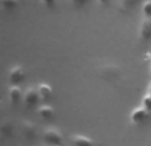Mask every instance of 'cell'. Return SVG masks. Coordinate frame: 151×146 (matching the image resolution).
<instances>
[{
    "label": "cell",
    "mask_w": 151,
    "mask_h": 146,
    "mask_svg": "<svg viewBox=\"0 0 151 146\" xmlns=\"http://www.w3.org/2000/svg\"><path fill=\"white\" fill-rule=\"evenodd\" d=\"M72 142H73L74 146H94L93 139L88 136H82V134L72 136Z\"/></svg>",
    "instance_id": "9"
},
{
    "label": "cell",
    "mask_w": 151,
    "mask_h": 146,
    "mask_svg": "<svg viewBox=\"0 0 151 146\" xmlns=\"http://www.w3.org/2000/svg\"><path fill=\"white\" fill-rule=\"evenodd\" d=\"M147 114H149V110L141 105V106L135 108V109L131 112L130 120H131V122H133V124H141L142 121L147 117Z\"/></svg>",
    "instance_id": "7"
},
{
    "label": "cell",
    "mask_w": 151,
    "mask_h": 146,
    "mask_svg": "<svg viewBox=\"0 0 151 146\" xmlns=\"http://www.w3.org/2000/svg\"><path fill=\"white\" fill-rule=\"evenodd\" d=\"M150 73H151V64H150Z\"/></svg>",
    "instance_id": "21"
},
{
    "label": "cell",
    "mask_w": 151,
    "mask_h": 146,
    "mask_svg": "<svg viewBox=\"0 0 151 146\" xmlns=\"http://www.w3.org/2000/svg\"><path fill=\"white\" fill-rule=\"evenodd\" d=\"M89 0H72V3H73V5L76 8H81V7H83V5L88 3Z\"/></svg>",
    "instance_id": "17"
},
{
    "label": "cell",
    "mask_w": 151,
    "mask_h": 146,
    "mask_svg": "<svg viewBox=\"0 0 151 146\" xmlns=\"http://www.w3.org/2000/svg\"><path fill=\"white\" fill-rule=\"evenodd\" d=\"M138 37L141 43H146L151 40V17H145L139 24Z\"/></svg>",
    "instance_id": "3"
},
{
    "label": "cell",
    "mask_w": 151,
    "mask_h": 146,
    "mask_svg": "<svg viewBox=\"0 0 151 146\" xmlns=\"http://www.w3.org/2000/svg\"><path fill=\"white\" fill-rule=\"evenodd\" d=\"M97 72H98V74L101 77L106 78V80H114V78H118L121 76L119 66L111 63H106L104 65H101Z\"/></svg>",
    "instance_id": "1"
},
{
    "label": "cell",
    "mask_w": 151,
    "mask_h": 146,
    "mask_svg": "<svg viewBox=\"0 0 151 146\" xmlns=\"http://www.w3.org/2000/svg\"><path fill=\"white\" fill-rule=\"evenodd\" d=\"M12 130H13V125L12 122H3L1 124V128H0V132H1V136L3 137H11L12 136Z\"/></svg>",
    "instance_id": "13"
},
{
    "label": "cell",
    "mask_w": 151,
    "mask_h": 146,
    "mask_svg": "<svg viewBox=\"0 0 151 146\" xmlns=\"http://www.w3.org/2000/svg\"><path fill=\"white\" fill-rule=\"evenodd\" d=\"M147 94H149V96H151V84L149 85V88H147Z\"/></svg>",
    "instance_id": "20"
},
{
    "label": "cell",
    "mask_w": 151,
    "mask_h": 146,
    "mask_svg": "<svg viewBox=\"0 0 151 146\" xmlns=\"http://www.w3.org/2000/svg\"><path fill=\"white\" fill-rule=\"evenodd\" d=\"M41 3L47 8H55V5H56V0H41Z\"/></svg>",
    "instance_id": "18"
},
{
    "label": "cell",
    "mask_w": 151,
    "mask_h": 146,
    "mask_svg": "<svg viewBox=\"0 0 151 146\" xmlns=\"http://www.w3.org/2000/svg\"><path fill=\"white\" fill-rule=\"evenodd\" d=\"M37 89H39L40 100H49L53 94V88L48 82H40Z\"/></svg>",
    "instance_id": "10"
},
{
    "label": "cell",
    "mask_w": 151,
    "mask_h": 146,
    "mask_svg": "<svg viewBox=\"0 0 151 146\" xmlns=\"http://www.w3.org/2000/svg\"><path fill=\"white\" fill-rule=\"evenodd\" d=\"M25 78V72H24V68L20 65H13L12 68H9L8 71V80H9L11 84L16 85V84H20L24 81Z\"/></svg>",
    "instance_id": "4"
},
{
    "label": "cell",
    "mask_w": 151,
    "mask_h": 146,
    "mask_svg": "<svg viewBox=\"0 0 151 146\" xmlns=\"http://www.w3.org/2000/svg\"><path fill=\"white\" fill-rule=\"evenodd\" d=\"M20 130L23 133L24 138L25 139H35L36 138V134H37V130H36V125L31 121H23L21 122V126H20Z\"/></svg>",
    "instance_id": "6"
},
{
    "label": "cell",
    "mask_w": 151,
    "mask_h": 146,
    "mask_svg": "<svg viewBox=\"0 0 151 146\" xmlns=\"http://www.w3.org/2000/svg\"><path fill=\"white\" fill-rule=\"evenodd\" d=\"M37 113H39L40 117L45 118V120H50L52 117H55V108L45 104V105H41L37 109Z\"/></svg>",
    "instance_id": "11"
},
{
    "label": "cell",
    "mask_w": 151,
    "mask_h": 146,
    "mask_svg": "<svg viewBox=\"0 0 151 146\" xmlns=\"http://www.w3.org/2000/svg\"><path fill=\"white\" fill-rule=\"evenodd\" d=\"M1 1V7L5 11H12L19 5V0H0Z\"/></svg>",
    "instance_id": "14"
},
{
    "label": "cell",
    "mask_w": 151,
    "mask_h": 146,
    "mask_svg": "<svg viewBox=\"0 0 151 146\" xmlns=\"http://www.w3.org/2000/svg\"><path fill=\"white\" fill-rule=\"evenodd\" d=\"M21 94H23V92H21L20 86L11 85L9 88H8V98H9L11 104H13V105L19 104L21 100Z\"/></svg>",
    "instance_id": "8"
},
{
    "label": "cell",
    "mask_w": 151,
    "mask_h": 146,
    "mask_svg": "<svg viewBox=\"0 0 151 146\" xmlns=\"http://www.w3.org/2000/svg\"><path fill=\"white\" fill-rule=\"evenodd\" d=\"M142 106L146 108L149 112H151V96H149V94H146V96L142 98Z\"/></svg>",
    "instance_id": "16"
},
{
    "label": "cell",
    "mask_w": 151,
    "mask_h": 146,
    "mask_svg": "<svg viewBox=\"0 0 151 146\" xmlns=\"http://www.w3.org/2000/svg\"><path fill=\"white\" fill-rule=\"evenodd\" d=\"M44 141L52 146H63L64 145L63 134L56 128H49L44 132Z\"/></svg>",
    "instance_id": "2"
},
{
    "label": "cell",
    "mask_w": 151,
    "mask_h": 146,
    "mask_svg": "<svg viewBox=\"0 0 151 146\" xmlns=\"http://www.w3.org/2000/svg\"><path fill=\"white\" fill-rule=\"evenodd\" d=\"M142 15L145 17H151V0H145L142 3Z\"/></svg>",
    "instance_id": "15"
},
{
    "label": "cell",
    "mask_w": 151,
    "mask_h": 146,
    "mask_svg": "<svg viewBox=\"0 0 151 146\" xmlns=\"http://www.w3.org/2000/svg\"><path fill=\"white\" fill-rule=\"evenodd\" d=\"M24 104L27 106H33V105L37 104V101L40 100V94H39V89L35 88V86H29L28 89L25 90L23 96Z\"/></svg>",
    "instance_id": "5"
},
{
    "label": "cell",
    "mask_w": 151,
    "mask_h": 146,
    "mask_svg": "<svg viewBox=\"0 0 151 146\" xmlns=\"http://www.w3.org/2000/svg\"><path fill=\"white\" fill-rule=\"evenodd\" d=\"M110 1H111V0H98V4L99 5H106V4H109Z\"/></svg>",
    "instance_id": "19"
},
{
    "label": "cell",
    "mask_w": 151,
    "mask_h": 146,
    "mask_svg": "<svg viewBox=\"0 0 151 146\" xmlns=\"http://www.w3.org/2000/svg\"><path fill=\"white\" fill-rule=\"evenodd\" d=\"M143 1L145 0H119V8L122 11H130Z\"/></svg>",
    "instance_id": "12"
}]
</instances>
